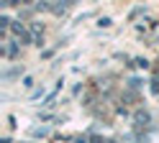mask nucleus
<instances>
[{"instance_id": "f257e3e1", "label": "nucleus", "mask_w": 159, "mask_h": 143, "mask_svg": "<svg viewBox=\"0 0 159 143\" xmlns=\"http://www.w3.org/2000/svg\"><path fill=\"white\" fill-rule=\"evenodd\" d=\"M80 143H85V141H80Z\"/></svg>"}]
</instances>
